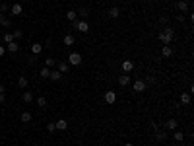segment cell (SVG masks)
Returning <instances> with one entry per match:
<instances>
[{
  "mask_svg": "<svg viewBox=\"0 0 194 146\" xmlns=\"http://www.w3.org/2000/svg\"><path fill=\"white\" fill-rule=\"evenodd\" d=\"M173 37H175V29L173 27H163V31L159 33V41L161 43H165V45H169L171 41H173Z\"/></svg>",
  "mask_w": 194,
  "mask_h": 146,
  "instance_id": "cell-1",
  "label": "cell"
},
{
  "mask_svg": "<svg viewBox=\"0 0 194 146\" xmlns=\"http://www.w3.org/2000/svg\"><path fill=\"white\" fill-rule=\"evenodd\" d=\"M66 62L70 64V66H78V64H82V55L80 53H70Z\"/></svg>",
  "mask_w": 194,
  "mask_h": 146,
  "instance_id": "cell-2",
  "label": "cell"
},
{
  "mask_svg": "<svg viewBox=\"0 0 194 146\" xmlns=\"http://www.w3.org/2000/svg\"><path fill=\"white\" fill-rule=\"evenodd\" d=\"M74 27L78 29L80 33H88L89 31V24H88V20H80V21H74Z\"/></svg>",
  "mask_w": 194,
  "mask_h": 146,
  "instance_id": "cell-3",
  "label": "cell"
},
{
  "mask_svg": "<svg viewBox=\"0 0 194 146\" xmlns=\"http://www.w3.org/2000/svg\"><path fill=\"white\" fill-rule=\"evenodd\" d=\"M146 82L144 80H134V84H132V88H134V92L136 94H142V92H146Z\"/></svg>",
  "mask_w": 194,
  "mask_h": 146,
  "instance_id": "cell-4",
  "label": "cell"
},
{
  "mask_svg": "<svg viewBox=\"0 0 194 146\" xmlns=\"http://www.w3.org/2000/svg\"><path fill=\"white\" fill-rule=\"evenodd\" d=\"M103 99H105V103L113 105L114 101H117V94H114L113 90H107V92H105V96H103Z\"/></svg>",
  "mask_w": 194,
  "mask_h": 146,
  "instance_id": "cell-5",
  "label": "cell"
},
{
  "mask_svg": "<svg viewBox=\"0 0 194 146\" xmlns=\"http://www.w3.org/2000/svg\"><path fill=\"white\" fill-rule=\"evenodd\" d=\"M163 127H165V130H177L179 129V121L177 119H167L163 123Z\"/></svg>",
  "mask_w": 194,
  "mask_h": 146,
  "instance_id": "cell-6",
  "label": "cell"
},
{
  "mask_svg": "<svg viewBox=\"0 0 194 146\" xmlns=\"http://www.w3.org/2000/svg\"><path fill=\"white\" fill-rule=\"evenodd\" d=\"M68 68H70V64H68L66 61H60V62H56V70H58L60 74H66V72H68Z\"/></svg>",
  "mask_w": 194,
  "mask_h": 146,
  "instance_id": "cell-7",
  "label": "cell"
},
{
  "mask_svg": "<svg viewBox=\"0 0 194 146\" xmlns=\"http://www.w3.org/2000/svg\"><path fill=\"white\" fill-rule=\"evenodd\" d=\"M132 70H134V62L128 61V58L123 61V72H124V74H128V72H132Z\"/></svg>",
  "mask_w": 194,
  "mask_h": 146,
  "instance_id": "cell-8",
  "label": "cell"
},
{
  "mask_svg": "<svg viewBox=\"0 0 194 146\" xmlns=\"http://www.w3.org/2000/svg\"><path fill=\"white\" fill-rule=\"evenodd\" d=\"M128 84H130V76H128V74H120L119 76V86L120 88H126Z\"/></svg>",
  "mask_w": 194,
  "mask_h": 146,
  "instance_id": "cell-9",
  "label": "cell"
},
{
  "mask_svg": "<svg viewBox=\"0 0 194 146\" xmlns=\"http://www.w3.org/2000/svg\"><path fill=\"white\" fill-rule=\"evenodd\" d=\"M10 12H12V16H21V12H24V8H21V4H12V8H10Z\"/></svg>",
  "mask_w": 194,
  "mask_h": 146,
  "instance_id": "cell-10",
  "label": "cell"
},
{
  "mask_svg": "<svg viewBox=\"0 0 194 146\" xmlns=\"http://www.w3.org/2000/svg\"><path fill=\"white\" fill-rule=\"evenodd\" d=\"M6 51H8V53H18V51H19V45H18L16 41L6 43Z\"/></svg>",
  "mask_w": 194,
  "mask_h": 146,
  "instance_id": "cell-11",
  "label": "cell"
},
{
  "mask_svg": "<svg viewBox=\"0 0 194 146\" xmlns=\"http://www.w3.org/2000/svg\"><path fill=\"white\" fill-rule=\"evenodd\" d=\"M177 10L179 12H188V2H186V0H179L177 2Z\"/></svg>",
  "mask_w": 194,
  "mask_h": 146,
  "instance_id": "cell-12",
  "label": "cell"
},
{
  "mask_svg": "<svg viewBox=\"0 0 194 146\" xmlns=\"http://www.w3.org/2000/svg\"><path fill=\"white\" fill-rule=\"evenodd\" d=\"M54 125H56V129H58V130H66L68 129V121L66 119H58Z\"/></svg>",
  "mask_w": 194,
  "mask_h": 146,
  "instance_id": "cell-13",
  "label": "cell"
},
{
  "mask_svg": "<svg viewBox=\"0 0 194 146\" xmlns=\"http://www.w3.org/2000/svg\"><path fill=\"white\" fill-rule=\"evenodd\" d=\"M155 140H159V142L167 140V130H155Z\"/></svg>",
  "mask_w": 194,
  "mask_h": 146,
  "instance_id": "cell-14",
  "label": "cell"
},
{
  "mask_svg": "<svg viewBox=\"0 0 194 146\" xmlns=\"http://www.w3.org/2000/svg\"><path fill=\"white\" fill-rule=\"evenodd\" d=\"M62 43H64V45H66V47H72V45H74V43H76V41H74V35H70V33H68V35H64Z\"/></svg>",
  "mask_w": 194,
  "mask_h": 146,
  "instance_id": "cell-15",
  "label": "cell"
},
{
  "mask_svg": "<svg viewBox=\"0 0 194 146\" xmlns=\"http://www.w3.org/2000/svg\"><path fill=\"white\" fill-rule=\"evenodd\" d=\"M171 55H173V49H171L169 45H163V49H161V57H165V58H169Z\"/></svg>",
  "mask_w": 194,
  "mask_h": 146,
  "instance_id": "cell-16",
  "label": "cell"
},
{
  "mask_svg": "<svg viewBox=\"0 0 194 146\" xmlns=\"http://www.w3.org/2000/svg\"><path fill=\"white\" fill-rule=\"evenodd\" d=\"M109 16H111V18H120V8H119V6H113V8H109Z\"/></svg>",
  "mask_w": 194,
  "mask_h": 146,
  "instance_id": "cell-17",
  "label": "cell"
},
{
  "mask_svg": "<svg viewBox=\"0 0 194 146\" xmlns=\"http://www.w3.org/2000/svg\"><path fill=\"white\" fill-rule=\"evenodd\" d=\"M21 99H24L25 103H31V101H33L35 98H33V94H31L29 90H27V92H24V96H21Z\"/></svg>",
  "mask_w": 194,
  "mask_h": 146,
  "instance_id": "cell-18",
  "label": "cell"
},
{
  "mask_svg": "<svg viewBox=\"0 0 194 146\" xmlns=\"http://www.w3.org/2000/svg\"><path fill=\"white\" fill-rule=\"evenodd\" d=\"M31 53H33V55L43 53V45H41V43H33V45H31Z\"/></svg>",
  "mask_w": 194,
  "mask_h": 146,
  "instance_id": "cell-19",
  "label": "cell"
},
{
  "mask_svg": "<svg viewBox=\"0 0 194 146\" xmlns=\"http://www.w3.org/2000/svg\"><path fill=\"white\" fill-rule=\"evenodd\" d=\"M76 18H78V12L76 10H68L66 12V20L68 21H76Z\"/></svg>",
  "mask_w": 194,
  "mask_h": 146,
  "instance_id": "cell-20",
  "label": "cell"
},
{
  "mask_svg": "<svg viewBox=\"0 0 194 146\" xmlns=\"http://www.w3.org/2000/svg\"><path fill=\"white\" fill-rule=\"evenodd\" d=\"M181 103H183V105H188V103H190V94H188V92L181 94Z\"/></svg>",
  "mask_w": 194,
  "mask_h": 146,
  "instance_id": "cell-21",
  "label": "cell"
},
{
  "mask_svg": "<svg viewBox=\"0 0 194 146\" xmlns=\"http://www.w3.org/2000/svg\"><path fill=\"white\" fill-rule=\"evenodd\" d=\"M49 78H51L53 82H58V80L62 78V74H60L58 70H51V76H49Z\"/></svg>",
  "mask_w": 194,
  "mask_h": 146,
  "instance_id": "cell-22",
  "label": "cell"
},
{
  "mask_svg": "<svg viewBox=\"0 0 194 146\" xmlns=\"http://www.w3.org/2000/svg\"><path fill=\"white\" fill-rule=\"evenodd\" d=\"M19 119H21V123H29L31 121V113L29 111H24V113L19 115Z\"/></svg>",
  "mask_w": 194,
  "mask_h": 146,
  "instance_id": "cell-23",
  "label": "cell"
},
{
  "mask_svg": "<svg viewBox=\"0 0 194 146\" xmlns=\"http://www.w3.org/2000/svg\"><path fill=\"white\" fill-rule=\"evenodd\" d=\"M0 25H4V27H10V20L6 18L2 12H0Z\"/></svg>",
  "mask_w": 194,
  "mask_h": 146,
  "instance_id": "cell-24",
  "label": "cell"
},
{
  "mask_svg": "<svg viewBox=\"0 0 194 146\" xmlns=\"http://www.w3.org/2000/svg\"><path fill=\"white\" fill-rule=\"evenodd\" d=\"M78 14H80L82 20H88V18H89V10H88V8H80V10H78Z\"/></svg>",
  "mask_w": 194,
  "mask_h": 146,
  "instance_id": "cell-25",
  "label": "cell"
},
{
  "mask_svg": "<svg viewBox=\"0 0 194 146\" xmlns=\"http://www.w3.org/2000/svg\"><path fill=\"white\" fill-rule=\"evenodd\" d=\"M2 39H4V43H12V41H16V39H14V33H10V31H6V33L2 35Z\"/></svg>",
  "mask_w": 194,
  "mask_h": 146,
  "instance_id": "cell-26",
  "label": "cell"
},
{
  "mask_svg": "<svg viewBox=\"0 0 194 146\" xmlns=\"http://www.w3.org/2000/svg\"><path fill=\"white\" fill-rule=\"evenodd\" d=\"M173 138H175L177 142H183V140H184V135L181 133V130H175V133H173Z\"/></svg>",
  "mask_w": 194,
  "mask_h": 146,
  "instance_id": "cell-27",
  "label": "cell"
},
{
  "mask_svg": "<svg viewBox=\"0 0 194 146\" xmlns=\"http://www.w3.org/2000/svg\"><path fill=\"white\" fill-rule=\"evenodd\" d=\"M27 84H29V82H27L25 76H19V78H18V86H19V88H27Z\"/></svg>",
  "mask_w": 194,
  "mask_h": 146,
  "instance_id": "cell-28",
  "label": "cell"
},
{
  "mask_svg": "<svg viewBox=\"0 0 194 146\" xmlns=\"http://www.w3.org/2000/svg\"><path fill=\"white\" fill-rule=\"evenodd\" d=\"M49 76H51V68L43 66V68H41V78H49Z\"/></svg>",
  "mask_w": 194,
  "mask_h": 146,
  "instance_id": "cell-29",
  "label": "cell"
},
{
  "mask_svg": "<svg viewBox=\"0 0 194 146\" xmlns=\"http://www.w3.org/2000/svg\"><path fill=\"white\" fill-rule=\"evenodd\" d=\"M37 105H39L41 109H45V107H47V99H45V98H37Z\"/></svg>",
  "mask_w": 194,
  "mask_h": 146,
  "instance_id": "cell-30",
  "label": "cell"
},
{
  "mask_svg": "<svg viewBox=\"0 0 194 146\" xmlns=\"http://www.w3.org/2000/svg\"><path fill=\"white\" fill-rule=\"evenodd\" d=\"M54 64H56V61H54V58H47V61H45V66H47V68H53Z\"/></svg>",
  "mask_w": 194,
  "mask_h": 146,
  "instance_id": "cell-31",
  "label": "cell"
},
{
  "mask_svg": "<svg viewBox=\"0 0 194 146\" xmlns=\"http://www.w3.org/2000/svg\"><path fill=\"white\" fill-rule=\"evenodd\" d=\"M24 37V31H21V29H16V31H14V39H21Z\"/></svg>",
  "mask_w": 194,
  "mask_h": 146,
  "instance_id": "cell-32",
  "label": "cell"
},
{
  "mask_svg": "<svg viewBox=\"0 0 194 146\" xmlns=\"http://www.w3.org/2000/svg\"><path fill=\"white\" fill-rule=\"evenodd\" d=\"M47 130H49V133H54V130H56V125H54V123H49V125H47Z\"/></svg>",
  "mask_w": 194,
  "mask_h": 146,
  "instance_id": "cell-33",
  "label": "cell"
},
{
  "mask_svg": "<svg viewBox=\"0 0 194 146\" xmlns=\"http://www.w3.org/2000/svg\"><path fill=\"white\" fill-rule=\"evenodd\" d=\"M146 84H155V76H152V74H149V76L146 78Z\"/></svg>",
  "mask_w": 194,
  "mask_h": 146,
  "instance_id": "cell-34",
  "label": "cell"
},
{
  "mask_svg": "<svg viewBox=\"0 0 194 146\" xmlns=\"http://www.w3.org/2000/svg\"><path fill=\"white\" fill-rule=\"evenodd\" d=\"M8 10H10V6H8V4H0V12H2V14H4V12H8Z\"/></svg>",
  "mask_w": 194,
  "mask_h": 146,
  "instance_id": "cell-35",
  "label": "cell"
},
{
  "mask_svg": "<svg viewBox=\"0 0 194 146\" xmlns=\"http://www.w3.org/2000/svg\"><path fill=\"white\" fill-rule=\"evenodd\" d=\"M149 127H152V130H159V125H157V123H153V121H152V125H149Z\"/></svg>",
  "mask_w": 194,
  "mask_h": 146,
  "instance_id": "cell-36",
  "label": "cell"
},
{
  "mask_svg": "<svg viewBox=\"0 0 194 146\" xmlns=\"http://www.w3.org/2000/svg\"><path fill=\"white\" fill-rule=\"evenodd\" d=\"M4 53H6V47L0 45V57H4Z\"/></svg>",
  "mask_w": 194,
  "mask_h": 146,
  "instance_id": "cell-37",
  "label": "cell"
},
{
  "mask_svg": "<svg viewBox=\"0 0 194 146\" xmlns=\"http://www.w3.org/2000/svg\"><path fill=\"white\" fill-rule=\"evenodd\" d=\"M4 101H6V96H4V94H0V103H4Z\"/></svg>",
  "mask_w": 194,
  "mask_h": 146,
  "instance_id": "cell-38",
  "label": "cell"
},
{
  "mask_svg": "<svg viewBox=\"0 0 194 146\" xmlns=\"http://www.w3.org/2000/svg\"><path fill=\"white\" fill-rule=\"evenodd\" d=\"M4 92H6V86H4V84H0V94H4Z\"/></svg>",
  "mask_w": 194,
  "mask_h": 146,
  "instance_id": "cell-39",
  "label": "cell"
},
{
  "mask_svg": "<svg viewBox=\"0 0 194 146\" xmlns=\"http://www.w3.org/2000/svg\"><path fill=\"white\" fill-rule=\"evenodd\" d=\"M124 146H134V144H132V142H126V144H124Z\"/></svg>",
  "mask_w": 194,
  "mask_h": 146,
  "instance_id": "cell-40",
  "label": "cell"
}]
</instances>
